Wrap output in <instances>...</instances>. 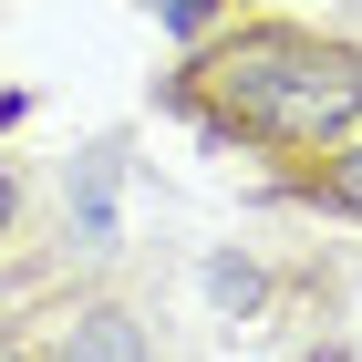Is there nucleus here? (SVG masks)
Here are the masks:
<instances>
[{
	"instance_id": "nucleus-3",
	"label": "nucleus",
	"mask_w": 362,
	"mask_h": 362,
	"mask_svg": "<svg viewBox=\"0 0 362 362\" xmlns=\"http://www.w3.org/2000/svg\"><path fill=\"white\" fill-rule=\"evenodd\" d=\"M332 187H341V197L362 207V156H341V166H332Z\"/></svg>"
},
{
	"instance_id": "nucleus-1",
	"label": "nucleus",
	"mask_w": 362,
	"mask_h": 362,
	"mask_svg": "<svg viewBox=\"0 0 362 362\" xmlns=\"http://www.w3.org/2000/svg\"><path fill=\"white\" fill-rule=\"evenodd\" d=\"M207 104L269 145H332L341 124H362V52L310 31H238L207 62Z\"/></svg>"
},
{
	"instance_id": "nucleus-4",
	"label": "nucleus",
	"mask_w": 362,
	"mask_h": 362,
	"mask_svg": "<svg viewBox=\"0 0 362 362\" xmlns=\"http://www.w3.org/2000/svg\"><path fill=\"white\" fill-rule=\"evenodd\" d=\"M0 228H11V187H0Z\"/></svg>"
},
{
	"instance_id": "nucleus-2",
	"label": "nucleus",
	"mask_w": 362,
	"mask_h": 362,
	"mask_svg": "<svg viewBox=\"0 0 362 362\" xmlns=\"http://www.w3.org/2000/svg\"><path fill=\"white\" fill-rule=\"evenodd\" d=\"M31 362H145V341H135V321H124V310H83L52 352H31Z\"/></svg>"
}]
</instances>
